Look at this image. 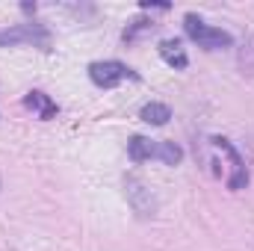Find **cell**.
I'll return each mask as SVG.
<instances>
[{
    "mask_svg": "<svg viewBox=\"0 0 254 251\" xmlns=\"http://www.w3.org/2000/svg\"><path fill=\"white\" fill-rule=\"evenodd\" d=\"M207 145H210V166H225V184L228 189H234V192H240V189L249 187V169H246V160H243V154L225 139V136H210L207 139Z\"/></svg>",
    "mask_w": 254,
    "mask_h": 251,
    "instance_id": "cell-1",
    "label": "cell"
},
{
    "mask_svg": "<svg viewBox=\"0 0 254 251\" xmlns=\"http://www.w3.org/2000/svg\"><path fill=\"white\" fill-rule=\"evenodd\" d=\"M127 154L133 163H145V160H160L166 166H178L184 160L181 145L175 142H157V139H145V136H133L127 142Z\"/></svg>",
    "mask_w": 254,
    "mask_h": 251,
    "instance_id": "cell-2",
    "label": "cell"
},
{
    "mask_svg": "<svg viewBox=\"0 0 254 251\" xmlns=\"http://www.w3.org/2000/svg\"><path fill=\"white\" fill-rule=\"evenodd\" d=\"M184 33L190 36L198 48H204V51H225V48L234 45V36H231L228 30L207 24V21L198 18L195 12H190V15L184 18Z\"/></svg>",
    "mask_w": 254,
    "mask_h": 251,
    "instance_id": "cell-3",
    "label": "cell"
},
{
    "mask_svg": "<svg viewBox=\"0 0 254 251\" xmlns=\"http://www.w3.org/2000/svg\"><path fill=\"white\" fill-rule=\"evenodd\" d=\"M15 45H33V48H51V30L39 21L27 24H12L0 30V48H15Z\"/></svg>",
    "mask_w": 254,
    "mask_h": 251,
    "instance_id": "cell-4",
    "label": "cell"
},
{
    "mask_svg": "<svg viewBox=\"0 0 254 251\" xmlns=\"http://www.w3.org/2000/svg\"><path fill=\"white\" fill-rule=\"evenodd\" d=\"M122 187H125V198H127V204H130V210H133L139 219L157 216V195L151 192V187H148L139 175H125Z\"/></svg>",
    "mask_w": 254,
    "mask_h": 251,
    "instance_id": "cell-5",
    "label": "cell"
},
{
    "mask_svg": "<svg viewBox=\"0 0 254 251\" xmlns=\"http://www.w3.org/2000/svg\"><path fill=\"white\" fill-rule=\"evenodd\" d=\"M89 80L98 89H116L125 80H139V74L130 65L119 63V60H98V63L89 65Z\"/></svg>",
    "mask_w": 254,
    "mask_h": 251,
    "instance_id": "cell-6",
    "label": "cell"
},
{
    "mask_svg": "<svg viewBox=\"0 0 254 251\" xmlns=\"http://www.w3.org/2000/svg\"><path fill=\"white\" fill-rule=\"evenodd\" d=\"M24 107H27V110H33V113H36L42 122H51V119L60 113L57 101H54L51 95L39 92V89H33V92H27V95H24Z\"/></svg>",
    "mask_w": 254,
    "mask_h": 251,
    "instance_id": "cell-7",
    "label": "cell"
},
{
    "mask_svg": "<svg viewBox=\"0 0 254 251\" xmlns=\"http://www.w3.org/2000/svg\"><path fill=\"white\" fill-rule=\"evenodd\" d=\"M160 57H163V63L169 65V68H175V71H184L190 65V57H187V51H184V45L178 39L160 42Z\"/></svg>",
    "mask_w": 254,
    "mask_h": 251,
    "instance_id": "cell-8",
    "label": "cell"
},
{
    "mask_svg": "<svg viewBox=\"0 0 254 251\" xmlns=\"http://www.w3.org/2000/svg\"><path fill=\"white\" fill-rule=\"evenodd\" d=\"M139 119H142L145 125H151V127H163V125H169V119H172V110H169V104L151 101V104H145V107H142Z\"/></svg>",
    "mask_w": 254,
    "mask_h": 251,
    "instance_id": "cell-9",
    "label": "cell"
},
{
    "mask_svg": "<svg viewBox=\"0 0 254 251\" xmlns=\"http://www.w3.org/2000/svg\"><path fill=\"white\" fill-rule=\"evenodd\" d=\"M240 74H246V77L254 74V36H249L240 48Z\"/></svg>",
    "mask_w": 254,
    "mask_h": 251,
    "instance_id": "cell-10",
    "label": "cell"
},
{
    "mask_svg": "<svg viewBox=\"0 0 254 251\" xmlns=\"http://www.w3.org/2000/svg\"><path fill=\"white\" fill-rule=\"evenodd\" d=\"M142 30H154V21H145V18H136V21H133V24H130V27L125 30V36H122V39H125V42H133V39H136V36H139Z\"/></svg>",
    "mask_w": 254,
    "mask_h": 251,
    "instance_id": "cell-11",
    "label": "cell"
}]
</instances>
